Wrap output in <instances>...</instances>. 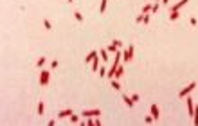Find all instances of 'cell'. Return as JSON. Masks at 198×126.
Wrapping results in <instances>:
<instances>
[{
    "mask_svg": "<svg viewBox=\"0 0 198 126\" xmlns=\"http://www.w3.org/2000/svg\"><path fill=\"white\" fill-rule=\"evenodd\" d=\"M122 101H124V105L128 108H133V105H135V101L131 99V95H122Z\"/></svg>",
    "mask_w": 198,
    "mask_h": 126,
    "instance_id": "5",
    "label": "cell"
},
{
    "mask_svg": "<svg viewBox=\"0 0 198 126\" xmlns=\"http://www.w3.org/2000/svg\"><path fill=\"white\" fill-rule=\"evenodd\" d=\"M193 124L198 126V106H196V110H195V114H193Z\"/></svg>",
    "mask_w": 198,
    "mask_h": 126,
    "instance_id": "18",
    "label": "cell"
},
{
    "mask_svg": "<svg viewBox=\"0 0 198 126\" xmlns=\"http://www.w3.org/2000/svg\"><path fill=\"white\" fill-rule=\"evenodd\" d=\"M106 50H108V52H114V54H115V52H117L119 49L115 47V45H114V42H112L110 45H108V47H106Z\"/></svg>",
    "mask_w": 198,
    "mask_h": 126,
    "instance_id": "15",
    "label": "cell"
},
{
    "mask_svg": "<svg viewBox=\"0 0 198 126\" xmlns=\"http://www.w3.org/2000/svg\"><path fill=\"white\" fill-rule=\"evenodd\" d=\"M49 79H50V70H41L40 72V85L41 86H47Z\"/></svg>",
    "mask_w": 198,
    "mask_h": 126,
    "instance_id": "2",
    "label": "cell"
},
{
    "mask_svg": "<svg viewBox=\"0 0 198 126\" xmlns=\"http://www.w3.org/2000/svg\"><path fill=\"white\" fill-rule=\"evenodd\" d=\"M186 101H187V110H189V115H193V114H195V103H193V99H191V97H187Z\"/></svg>",
    "mask_w": 198,
    "mask_h": 126,
    "instance_id": "8",
    "label": "cell"
},
{
    "mask_svg": "<svg viewBox=\"0 0 198 126\" xmlns=\"http://www.w3.org/2000/svg\"><path fill=\"white\" fill-rule=\"evenodd\" d=\"M97 72H99V76H101V78H106V72H108V70H106L105 67H99V70H97Z\"/></svg>",
    "mask_w": 198,
    "mask_h": 126,
    "instance_id": "19",
    "label": "cell"
},
{
    "mask_svg": "<svg viewBox=\"0 0 198 126\" xmlns=\"http://www.w3.org/2000/svg\"><path fill=\"white\" fill-rule=\"evenodd\" d=\"M153 121H155V119H153V115H148V117L144 119V123H146V124H151Z\"/></svg>",
    "mask_w": 198,
    "mask_h": 126,
    "instance_id": "24",
    "label": "cell"
},
{
    "mask_svg": "<svg viewBox=\"0 0 198 126\" xmlns=\"http://www.w3.org/2000/svg\"><path fill=\"white\" fill-rule=\"evenodd\" d=\"M135 22H137V24H141V22H144V14H139V16L135 18Z\"/></svg>",
    "mask_w": 198,
    "mask_h": 126,
    "instance_id": "26",
    "label": "cell"
},
{
    "mask_svg": "<svg viewBox=\"0 0 198 126\" xmlns=\"http://www.w3.org/2000/svg\"><path fill=\"white\" fill-rule=\"evenodd\" d=\"M94 126H101V121H99V117H96V121H94Z\"/></svg>",
    "mask_w": 198,
    "mask_h": 126,
    "instance_id": "32",
    "label": "cell"
},
{
    "mask_svg": "<svg viewBox=\"0 0 198 126\" xmlns=\"http://www.w3.org/2000/svg\"><path fill=\"white\" fill-rule=\"evenodd\" d=\"M72 114H74V112H72L70 108H67V110H60V112H58V117H61V119H65V117H70Z\"/></svg>",
    "mask_w": 198,
    "mask_h": 126,
    "instance_id": "6",
    "label": "cell"
},
{
    "mask_svg": "<svg viewBox=\"0 0 198 126\" xmlns=\"http://www.w3.org/2000/svg\"><path fill=\"white\" fill-rule=\"evenodd\" d=\"M114 45H115V47H117V49H121V47H122V45H124V43L121 42V40H114Z\"/></svg>",
    "mask_w": 198,
    "mask_h": 126,
    "instance_id": "25",
    "label": "cell"
},
{
    "mask_svg": "<svg viewBox=\"0 0 198 126\" xmlns=\"http://www.w3.org/2000/svg\"><path fill=\"white\" fill-rule=\"evenodd\" d=\"M189 24H191V25H196V24H198L196 18H191V20H189Z\"/></svg>",
    "mask_w": 198,
    "mask_h": 126,
    "instance_id": "33",
    "label": "cell"
},
{
    "mask_svg": "<svg viewBox=\"0 0 198 126\" xmlns=\"http://www.w3.org/2000/svg\"><path fill=\"white\" fill-rule=\"evenodd\" d=\"M43 112H45V105L40 101L38 103V115H43Z\"/></svg>",
    "mask_w": 198,
    "mask_h": 126,
    "instance_id": "16",
    "label": "cell"
},
{
    "mask_svg": "<svg viewBox=\"0 0 198 126\" xmlns=\"http://www.w3.org/2000/svg\"><path fill=\"white\" fill-rule=\"evenodd\" d=\"M43 27H45L47 31H52V25H50V22H49V20H43Z\"/></svg>",
    "mask_w": 198,
    "mask_h": 126,
    "instance_id": "21",
    "label": "cell"
},
{
    "mask_svg": "<svg viewBox=\"0 0 198 126\" xmlns=\"http://www.w3.org/2000/svg\"><path fill=\"white\" fill-rule=\"evenodd\" d=\"M151 115H153V119H155V121L160 117V110H158L157 105H151Z\"/></svg>",
    "mask_w": 198,
    "mask_h": 126,
    "instance_id": "9",
    "label": "cell"
},
{
    "mask_svg": "<svg viewBox=\"0 0 198 126\" xmlns=\"http://www.w3.org/2000/svg\"><path fill=\"white\" fill-rule=\"evenodd\" d=\"M178 16H180L178 11H171V13H169V20H178Z\"/></svg>",
    "mask_w": 198,
    "mask_h": 126,
    "instance_id": "14",
    "label": "cell"
},
{
    "mask_svg": "<svg viewBox=\"0 0 198 126\" xmlns=\"http://www.w3.org/2000/svg\"><path fill=\"white\" fill-rule=\"evenodd\" d=\"M99 58H101V56L97 54V56L92 60V72H97V70H99Z\"/></svg>",
    "mask_w": 198,
    "mask_h": 126,
    "instance_id": "7",
    "label": "cell"
},
{
    "mask_svg": "<svg viewBox=\"0 0 198 126\" xmlns=\"http://www.w3.org/2000/svg\"><path fill=\"white\" fill-rule=\"evenodd\" d=\"M110 86H112L114 90H119V88H121V85H119V81H117V79H112V83H110Z\"/></svg>",
    "mask_w": 198,
    "mask_h": 126,
    "instance_id": "17",
    "label": "cell"
},
{
    "mask_svg": "<svg viewBox=\"0 0 198 126\" xmlns=\"http://www.w3.org/2000/svg\"><path fill=\"white\" fill-rule=\"evenodd\" d=\"M186 4H187V0H180L178 4H175V5L171 7V11H178V9H180L182 5H186Z\"/></svg>",
    "mask_w": 198,
    "mask_h": 126,
    "instance_id": "11",
    "label": "cell"
},
{
    "mask_svg": "<svg viewBox=\"0 0 198 126\" xmlns=\"http://www.w3.org/2000/svg\"><path fill=\"white\" fill-rule=\"evenodd\" d=\"M69 119H70V123H79V115H76V114H72Z\"/></svg>",
    "mask_w": 198,
    "mask_h": 126,
    "instance_id": "22",
    "label": "cell"
},
{
    "mask_svg": "<svg viewBox=\"0 0 198 126\" xmlns=\"http://www.w3.org/2000/svg\"><path fill=\"white\" fill-rule=\"evenodd\" d=\"M122 60H124V63H128V61L133 60V45H130V47L122 52Z\"/></svg>",
    "mask_w": 198,
    "mask_h": 126,
    "instance_id": "4",
    "label": "cell"
},
{
    "mask_svg": "<svg viewBox=\"0 0 198 126\" xmlns=\"http://www.w3.org/2000/svg\"><path fill=\"white\" fill-rule=\"evenodd\" d=\"M160 2H164V4H167V0H160Z\"/></svg>",
    "mask_w": 198,
    "mask_h": 126,
    "instance_id": "34",
    "label": "cell"
},
{
    "mask_svg": "<svg viewBox=\"0 0 198 126\" xmlns=\"http://www.w3.org/2000/svg\"><path fill=\"white\" fill-rule=\"evenodd\" d=\"M195 88H196V83L193 81V83H189V85H187V86H186L184 90H180V92H178V97H187V95H189V94H191V92H193Z\"/></svg>",
    "mask_w": 198,
    "mask_h": 126,
    "instance_id": "1",
    "label": "cell"
},
{
    "mask_svg": "<svg viewBox=\"0 0 198 126\" xmlns=\"http://www.w3.org/2000/svg\"><path fill=\"white\" fill-rule=\"evenodd\" d=\"M74 18H76L78 22H83V14H81L79 11H76V13H74Z\"/></svg>",
    "mask_w": 198,
    "mask_h": 126,
    "instance_id": "23",
    "label": "cell"
},
{
    "mask_svg": "<svg viewBox=\"0 0 198 126\" xmlns=\"http://www.w3.org/2000/svg\"><path fill=\"white\" fill-rule=\"evenodd\" d=\"M157 11H158V4H155V5L151 7V13H157Z\"/></svg>",
    "mask_w": 198,
    "mask_h": 126,
    "instance_id": "31",
    "label": "cell"
},
{
    "mask_svg": "<svg viewBox=\"0 0 198 126\" xmlns=\"http://www.w3.org/2000/svg\"><path fill=\"white\" fill-rule=\"evenodd\" d=\"M45 61H47V58H43V56H41L38 61H36V67H43V65H45Z\"/></svg>",
    "mask_w": 198,
    "mask_h": 126,
    "instance_id": "20",
    "label": "cell"
},
{
    "mask_svg": "<svg viewBox=\"0 0 198 126\" xmlns=\"http://www.w3.org/2000/svg\"><path fill=\"white\" fill-rule=\"evenodd\" d=\"M131 99H133V101H135V103H137V101H139V99H141V97H139V94H133V95H131Z\"/></svg>",
    "mask_w": 198,
    "mask_h": 126,
    "instance_id": "30",
    "label": "cell"
},
{
    "mask_svg": "<svg viewBox=\"0 0 198 126\" xmlns=\"http://www.w3.org/2000/svg\"><path fill=\"white\" fill-rule=\"evenodd\" d=\"M99 56H101V60H105V61H108V60H110V58H108V50H106V49L99 50Z\"/></svg>",
    "mask_w": 198,
    "mask_h": 126,
    "instance_id": "13",
    "label": "cell"
},
{
    "mask_svg": "<svg viewBox=\"0 0 198 126\" xmlns=\"http://www.w3.org/2000/svg\"><path fill=\"white\" fill-rule=\"evenodd\" d=\"M151 7H153V5H144L142 11H144V13H151Z\"/></svg>",
    "mask_w": 198,
    "mask_h": 126,
    "instance_id": "27",
    "label": "cell"
},
{
    "mask_svg": "<svg viewBox=\"0 0 198 126\" xmlns=\"http://www.w3.org/2000/svg\"><path fill=\"white\" fill-rule=\"evenodd\" d=\"M83 117H99L101 115V110L99 108H90V110H83L81 112Z\"/></svg>",
    "mask_w": 198,
    "mask_h": 126,
    "instance_id": "3",
    "label": "cell"
},
{
    "mask_svg": "<svg viewBox=\"0 0 198 126\" xmlns=\"http://www.w3.org/2000/svg\"><path fill=\"white\" fill-rule=\"evenodd\" d=\"M97 54H99V52H96V50L88 52V54H86V58H85V61H86V63H92V60H94V58H96Z\"/></svg>",
    "mask_w": 198,
    "mask_h": 126,
    "instance_id": "10",
    "label": "cell"
},
{
    "mask_svg": "<svg viewBox=\"0 0 198 126\" xmlns=\"http://www.w3.org/2000/svg\"><path fill=\"white\" fill-rule=\"evenodd\" d=\"M56 67H58V61L52 60V61H50V69H56Z\"/></svg>",
    "mask_w": 198,
    "mask_h": 126,
    "instance_id": "28",
    "label": "cell"
},
{
    "mask_svg": "<svg viewBox=\"0 0 198 126\" xmlns=\"http://www.w3.org/2000/svg\"><path fill=\"white\" fill-rule=\"evenodd\" d=\"M142 24H150V14H144V22Z\"/></svg>",
    "mask_w": 198,
    "mask_h": 126,
    "instance_id": "29",
    "label": "cell"
},
{
    "mask_svg": "<svg viewBox=\"0 0 198 126\" xmlns=\"http://www.w3.org/2000/svg\"><path fill=\"white\" fill-rule=\"evenodd\" d=\"M122 74H124V67H122V65H119V69H117V72H115V78H114V79L122 78Z\"/></svg>",
    "mask_w": 198,
    "mask_h": 126,
    "instance_id": "12",
    "label": "cell"
}]
</instances>
